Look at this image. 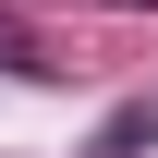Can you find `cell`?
Returning a JSON list of instances; mask_svg holds the SVG:
<instances>
[{"label":"cell","mask_w":158,"mask_h":158,"mask_svg":"<svg viewBox=\"0 0 158 158\" xmlns=\"http://www.w3.org/2000/svg\"><path fill=\"white\" fill-rule=\"evenodd\" d=\"M98 146H110V158H134V146H158V98H122V110H110V134H98Z\"/></svg>","instance_id":"6da1fadb"}]
</instances>
